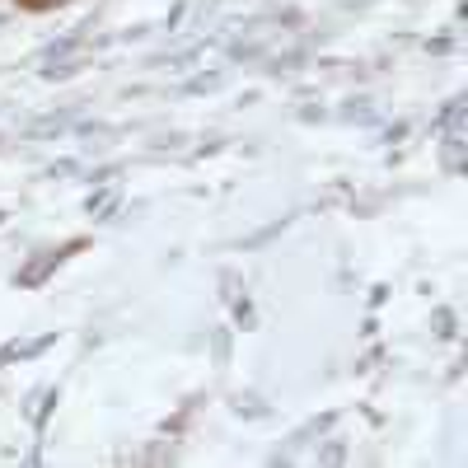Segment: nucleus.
<instances>
[{
	"label": "nucleus",
	"mask_w": 468,
	"mask_h": 468,
	"mask_svg": "<svg viewBox=\"0 0 468 468\" xmlns=\"http://www.w3.org/2000/svg\"><path fill=\"white\" fill-rule=\"evenodd\" d=\"M61 258H66V249H57V253H43V258H33V262L19 271V286H37V282H43V277H48V271H52Z\"/></svg>",
	"instance_id": "f257e3e1"
},
{
	"label": "nucleus",
	"mask_w": 468,
	"mask_h": 468,
	"mask_svg": "<svg viewBox=\"0 0 468 468\" xmlns=\"http://www.w3.org/2000/svg\"><path fill=\"white\" fill-rule=\"evenodd\" d=\"M450 324H454V314H450V309H441V314H436V333H441V337H450V333H454Z\"/></svg>",
	"instance_id": "f03ea898"
},
{
	"label": "nucleus",
	"mask_w": 468,
	"mask_h": 468,
	"mask_svg": "<svg viewBox=\"0 0 468 468\" xmlns=\"http://www.w3.org/2000/svg\"><path fill=\"white\" fill-rule=\"evenodd\" d=\"M220 85V75H202V80H192V90H216Z\"/></svg>",
	"instance_id": "7ed1b4c3"
},
{
	"label": "nucleus",
	"mask_w": 468,
	"mask_h": 468,
	"mask_svg": "<svg viewBox=\"0 0 468 468\" xmlns=\"http://www.w3.org/2000/svg\"><path fill=\"white\" fill-rule=\"evenodd\" d=\"M216 356H220V361L229 356V337H225V333H216Z\"/></svg>",
	"instance_id": "20e7f679"
},
{
	"label": "nucleus",
	"mask_w": 468,
	"mask_h": 468,
	"mask_svg": "<svg viewBox=\"0 0 468 468\" xmlns=\"http://www.w3.org/2000/svg\"><path fill=\"white\" fill-rule=\"evenodd\" d=\"M43 5H52V0H43Z\"/></svg>",
	"instance_id": "39448f33"
}]
</instances>
